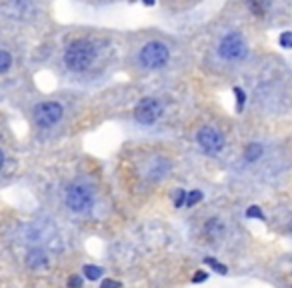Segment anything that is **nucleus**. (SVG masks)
Segmentation results:
<instances>
[{"mask_svg":"<svg viewBox=\"0 0 292 288\" xmlns=\"http://www.w3.org/2000/svg\"><path fill=\"white\" fill-rule=\"evenodd\" d=\"M94 58H96V50L88 40H76L64 52V64L72 72L86 70L94 62Z\"/></svg>","mask_w":292,"mask_h":288,"instance_id":"1","label":"nucleus"},{"mask_svg":"<svg viewBox=\"0 0 292 288\" xmlns=\"http://www.w3.org/2000/svg\"><path fill=\"white\" fill-rule=\"evenodd\" d=\"M171 52L162 42H148L140 50V64L146 68H160L168 62Z\"/></svg>","mask_w":292,"mask_h":288,"instance_id":"2","label":"nucleus"},{"mask_svg":"<svg viewBox=\"0 0 292 288\" xmlns=\"http://www.w3.org/2000/svg\"><path fill=\"white\" fill-rule=\"evenodd\" d=\"M218 54L224 60H242L246 56V42L238 32L226 34L218 44Z\"/></svg>","mask_w":292,"mask_h":288,"instance_id":"3","label":"nucleus"},{"mask_svg":"<svg viewBox=\"0 0 292 288\" xmlns=\"http://www.w3.org/2000/svg\"><path fill=\"white\" fill-rule=\"evenodd\" d=\"M160 114H162V104L152 96H146L134 106V118L140 124H154L160 118Z\"/></svg>","mask_w":292,"mask_h":288,"instance_id":"4","label":"nucleus"},{"mask_svg":"<svg viewBox=\"0 0 292 288\" xmlns=\"http://www.w3.org/2000/svg\"><path fill=\"white\" fill-rule=\"evenodd\" d=\"M92 192L88 190L86 186L80 184H72L68 192H66V204L72 212H86L92 206Z\"/></svg>","mask_w":292,"mask_h":288,"instance_id":"5","label":"nucleus"},{"mask_svg":"<svg viewBox=\"0 0 292 288\" xmlns=\"http://www.w3.org/2000/svg\"><path fill=\"white\" fill-rule=\"evenodd\" d=\"M62 112L64 110H62V106L58 102H40L34 108V120H36L38 126L50 128V126H54L58 120L62 118Z\"/></svg>","mask_w":292,"mask_h":288,"instance_id":"6","label":"nucleus"},{"mask_svg":"<svg viewBox=\"0 0 292 288\" xmlns=\"http://www.w3.org/2000/svg\"><path fill=\"white\" fill-rule=\"evenodd\" d=\"M198 144H200V148H202L204 152L216 154V152L222 150V146H224V136L220 134L216 128L204 126V128L198 132Z\"/></svg>","mask_w":292,"mask_h":288,"instance_id":"7","label":"nucleus"},{"mask_svg":"<svg viewBox=\"0 0 292 288\" xmlns=\"http://www.w3.org/2000/svg\"><path fill=\"white\" fill-rule=\"evenodd\" d=\"M26 264H28L30 268H42V266L48 264V258H46V254H44L42 250H30V252H28V258H26Z\"/></svg>","mask_w":292,"mask_h":288,"instance_id":"8","label":"nucleus"},{"mask_svg":"<svg viewBox=\"0 0 292 288\" xmlns=\"http://www.w3.org/2000/svg\"><path fill=\"white\" fill-rule=\"evenodd\" d=\"M260 156H262V144L252 142V144H248V146H246V150H244V158H246L248 162H256Z\"/></svg>","mask_w":292,"mask_h":288,"instance_id":"9","label":"nucleus"},{"mask_svg":"<svg viewBox=\"0 0 292 288\" xmlns=\"http://www.w3.org/2000/svg\"><path fill=\"white\" fill-rule=\"evenodd\" d=\"M268 4H270V0H248V6H250V10L256 16H264L266 14Z\"/></svg>","mask_w":292,"mask_h":288,"instance_id":"10","label":"nucleus"},{"mask_svg":"<svg viewBox=\"0 0 292 288\" xmlns=\"http://www.w3.org/2000/svg\"><path fill=\"white\" fill-rule=\"evenodd\" d=\"M82 272H84V276H86L88 280H98V278L102 276V268H100V266H94V264H86V266L82 268Z\"/></svg>","mask_w":292,"mask_h":288,"instance_id":"11","label":"nucleus"},{"mask_svg":"<svg viewBox=\"0 0 292 288\" xmlns=\"http://www.w3.org/2000/svg\"><path fill=\"white\" fill-rule=\"evenodd\" d=\"M12 64V56L4 50H0V72H6Z\"/></svg>","mask_w":292,"mask_h":288,"instance_id":"12","label":"nucleus"},{"mask_svg":"<svg viewBox=\"0 0 292 288\" xmlns=\"http://www.w3.org/2000/svg\"><path fill=\"white\" fill-rule=\"evenodd\" d=\"M202 200V192L200 190H192L188 196H186V206H194Z\"/></svg>","mask_w":292,"mask_h":288,"instance_id":"13","label":"nucleus"},{"mask_svg":"<svg viewBox=\"0 0 292 288\" xmlns=\"http://www.w3.org/2000/svg\"><path fill=\"white\" fill-rule=\"evenodd\" d=\"M278 42H280V46L282 48H292V32L290 30L282 32V34H280V38H278Z\"/></svg>","mask_w":292,"mask_h":288,"instance_id":"14","label":"nucleus"},{"mask_svg":"<svg viewBox=\"0 0 292 288\" xmlns=\"http://www.w3.org/2000/svg\"><path fill=\"white\" fill-rule=\"evenodd\" d=\"M204 262L208 264V266H212V268H214V270H216V272H218V274H226V272H228V268H226V266H224V264L216 262V260H214V258H206V260H204Z\"/></svg>","mask_w":292,"mask_h":288,"instance_id":"15","label":"nucleus"},{"mask_svg":"<svg viewBox=\"0 0 292 288\" xmlns=\"http://www.w3.org/2000/svg\"><path fill=\"white\" fill-rule=\"evenodd\" d=\"M234 94H236V108H238V110H242L244 100H246V94H244V90L236 86V88H234Z\"/></svg>","mask_w":292,"mask_h":288,"instance_id":"16","label":"nucleus"},{"mask_svg":"<svg viewBox=\"0 0 292 288\" xmlns=\"http://www.w3.org/2000/svg\"><path fill=\"white\" fill-rule=\"evenodd\" d=\"M182 204H186V192L174 190V206H182Z\"/></svg>","mask_w":292,"mask_h":288,"instance_id":"17","label":"nucleus"},{"mask_svg":"<svg viewBox=\"0 0 292 288\" xmlns=\"http://www.w3.org/2000/svg\"><path fill=\"white\" fill-rule=\"evenodd\" d=\"M246 216H248V218H258V220H262V218H264L262 210H260L258 206H250V208L246 210Z\"/></svg>","mask_w":292,"mask_h":288,"instance_id":"18","label":"nucleus"},{"mask_svg":"<svg viewBox=\"0 0 292 288\" xmlns=\"http://www.w3.org/2000/svg\"><path fill=\"white\" fill-rule=\"evenodd\" d=\"M68 286H70V288H80V286H82V278H80L78 274L70 276V278H68Z\"/></svg>","mask_w":292,"mask_h":288,"instance_id":"19","label":"nucleus"},{"mask_svg":"<svg viewBox=\"0 0 292 288\" xmlns=\"http://www.w3.org/2000/svg\"><path fill=\"white\" fill-rule=\"evenodd\" d=\"M206 278H208V274H206L204 270H198L194 276H192V282H196V284H198V282H204Z\"/></svg>","mask_w":292,"mask_h":288,"instance_id":"20","label":"nucleus"},{"mask_svg":"<svg viewBox=\"0 0 292 288\" xmlns=\"http://www.w3.org/2000/svg\"><path fill=\"white\" fill-rule=\"evenodd\" d=\"M102 286L108 288V286H122V282H118V280H104L102 282Z\"/></svg>","mask_w":292,"mask_h":288,"instance_id":"21","label":"nucleus"},{"mask_svg":"<svg viewBox=\"0 0 292 288\" xmlns=\"http://www.w3.org/2000/svg\"><path fill=\"white\" fill-rule=\"evenodd\" d=\"M2 164H4V154H2V150H0V168H2Z\"/></svg>","mask_w":292,"mask_h":288,"instance_id":"22","label":"nucleus"},{"mask_svg":"<svg viewBox=\"0 0 292 288\" xmlns=\"http://www.w3.org/2000/svg\"><path fill=\"white\" fill-rule=\"evenodd\" d=\"M142 2H144L146 6H152V4H154V0H142Z\"/></svg>","mask_w":292,"mask_h":288,"instance_id":"23","label":"nucleus"}]
</instances>
